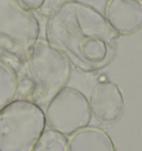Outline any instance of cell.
I'll return each instance as SVG.
<instances>
[{
	"label": "cell",
	"instance_id": "cell-8",
	"mask_svg": "<svg viewBox=\"0 0 142 151\" xmlns=\"http://www.w3.org/2000/svg\"><path fill=\"white\" fill-rule=\"evenodd\" d=\"M68 151H115L112 139L99 128L87 127L69 139Z\"/></svg>",
	"mask_w": 142,
	"mask_h": 151
},
{
	"label": "cell",
	"instance_id": "cell-2",
	"mask_svg": "<svg viewBox=\"0 0 142 151\" xmlns=\"http://www.w3.org/2000/svg\"><path fill=\"white\" fill-rule=\"evenodd\" d=\"M40 27L19 0H0V60L10 66L26 65Z\"/></svg>",
	"mask_w": 142,
	"mask_h": 151
},
{
	"label": "cell",
	"instance_id": "cell-9",
	"mask_svg": "<svg viewBox=\"0 0 142 151\" xmlns=\"http://www.w3.org/2000/svg\"><path fill=\"white\" fill-rule=\"evenodd\" d=\"M18 76L12 66L0 60V109L11 102L18 92Z\"/></svg>",
	"mask_w": 142,
	"mask_h": 151
},
{
	"label": "cell",
	"instance_id": "cell-3",
	"mask_svg": "<svg viewBox=\"0 0 142 151\" xmlns=\"http://www.w3.org/2000/svg\"><path fill=\"white\" fill-rule=\"evenodd\" d=\"M26 66L36 104H46L62 88L71 75L69 59L56 46L38 39L29 52Z\"/></svg>",
	"mask_w": 142,
	"mask_h": 151
},
{
	"label": "cell",
	"instance_id": "cell-5",
	"mask_svg": "<svg viewBox=\"0 0 142 151\" xmlns=\"http://www.w3.org/2000/svg\"><path fill=\"white\" fill-rule=\"evenodd\" d=\"M44 114L50 129L67 137L87 128L92 118L88 98L80 90L67 86L48 101Z\"/></svg>",
	"mask_w": 142,
	"mask_h": 151
},
{
	"label": "cell",
	"instance_id": "cell-4",
	"mask_svg": "<svg viewBox=\"0 0 142 151\" xmlns=\"http://www.w3.org/2000/svg\"><path fill=\"white\" fill-rule=\"evenodd\" d=\"M46 126V114L38 104L14 99L0 109V151H32Z\"/></svg>",
	"mask_w": 142,
	"mask_h": 151
},
{
	"label": "cell",
	"instance_id": "cell-1",
	"mask_svg": "<svg viewBox=\"0 0 142 151\" xmlns=\"http://www.w3.org/2000/svg\"><path fill=\"white\" fill-rule=\"evenodd\" d=\"M117 33L102 14L85 2H63L49 19L48 41L83 71L98 70L111 60Z\"/></svg>",
	"mask_w": 142,
	"mask_h": 151
},
{
	"label": "cell",
	"instance_id": "cell-11",
	"mask_svg": "<svg viewBox=\"0 0 142 151\" xmlns=\"http://www.w3.org/2000/svg\"><path fill=\"white\" fill-rule=\"evenodd\" d=\"M46 0H19V2L28 10H38L43 6Z\"/></svg>",
	"mask_w": 142,
	"mask_h": 151
},
{
	"label": "cell",
	"instance_id": "cell-6",
	"mask_svg": "<svg viewBox=\"0 0 142 151\" xmlns=\"http://www.w3.org/2000/svg\"><path fill=\"white\" fill-rule=\"evenodd\" d=\"M91 113L102 123H114L121 118L124 108L123 96L117 83L100 81L93 87L89 97Z\"/></svg>",
	"mask_w": 142,
	"mask_h": 151
},
{
	"label": "cell",
	"instance_id": "cell-10",
	"mask_svg": "<svg viewBox=\"0 0 142 151\" xmlns=\"http://www.w3.org/2000/svg\"><path fill=\"white\" fill-rule=\"evenodd\" d=\"M68 145L69 139L67 136L52 129H44L32 151H68Z\"/></svg>",
	"mask_w": 142,
	"mask_h": 151
},
{
	"label": "cell",
	"instance_id": "cell-7",
	"mask_svg": "<svg viewBox=\"0 0 142 151\" xmlns=\"http://www.w3.org/2000/svg\"><path fill=\"white\" fill-rule=\"evenodd\" d=\"M104 18L117 35H131L142 26V0H109Z\"/></svg>",
	"mask_w": 142,
	"mask_h": 151
}]
</instances>
